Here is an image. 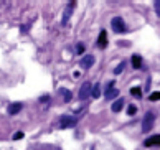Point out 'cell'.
I'll return each instance as SVG.
<instances>
[{
    "instance_id": "cell-4",
    "label": "cell",
    "mask_w": 160,
    "mask_h": 150,
    "mask_svg": "<svg viewBox=\"0 0 160 150\" xmlns=\"http://www.w3.org/2000/svg\"><path fill=\"white\" fill-rule=\"evenodd\" d=\"M76 117H71V116H61V121H60V127L61 129H69L76 125Z\"/></svg>"
},
{
    "instance_id": "cell-12",
    "label": "cell",
    "mask_w": 160,
    "mask_h": 150,
    "mask_svg": "<svg viewBox=\"0 0 160 150\" xmlns=\"http://www.w3.org/2000/svg\"><path fill=\"white\" fill-rule=\"evenodd\" d=\"M132 66L135 69H140L142 68V58H140V55H134L132 56Z\"/></svg>"
},
{
    "instance_id": "cell-3",
    "label": "cell",
    "mask_w": 160,
    "mask_h": 150,
    "mask_svg": "<svg viewBox=\"0 0 160 150\" xmlns=\"http://www.w3.org/2000/svg\"><path fill=\"white\" fill-rule=\"evenodd\" d=\"M91 91H92V84H91V82L89 81L82 82V86L79 89V101H86L91 96Z\"/></svg>"
},
{
    "instance_id": "cell-5",
    "label": "cell",
    "mask_w": 160,
    "mask_h": 150,
    "mask_svg": "<svg viewBox=\"0 0 160 150\" xmlns=\"http://www.w3.org/2000/svg\"><path fill=\"white\" fill-rule=\"evenodd\" d=\"M94 61H96V59H94V56L92 55H86V56H82L81 58V68L82 69H89L91 68V66L94 64Z\"/></svg>"
},
{
    "instance_id": "cell-9",
    "label": "cell",
    "mask_w": 160,
    "mask_h": 150,
    "mask_svg": "<svg viewBox=\"0 0 160 150\" xmlns=\"http://www.w3.org/2000/svg\"><path fill=\"white\" fill-rule=\"evenodd\" d=\"M106 101H111V99H114L119 96V89H116V88H109V89H106Z\"/></svg>"
},
{
    "instance_id": "cell-21",
    "label": "cell",
    "mask_w": 160,
    "mask_h": 150,
    "mask_svg": "<svg viewBox=\"0 0 160 150\" xmlns=\"http://www.w3.org/2000/svg\"><path fill=\"white\" fill-rule=\"evenodd\" d=\"M155 12H157V15L160 17V2H155Z\"/></svg>"
},
{
    "instance_id": "cell-19",
    "label": "cell",
    "mask_w": 160,
    "mask_h": 150,
    "mask_svg": "<svg viewBox=\"0 0 160 150\" xmlns=\"http://www.w3.org/2000/svg\"><path fill=\"white\" fill-rule=\"evenodd\" d=\"M76 53H78V55H81V53H84V45L79 43L78 46H76Z\"/></svg>"
},
{
    "instance_id": "cell-20",
    "label": "cell",
    "mask_w": 160,
    "mask_h": 150,
    "mask_svg": "<svg viewBox=\"0 0 160 150\" xmlns=\"http://www.w3.org/2000/svg\"><path fill=\"white\" fill-rule=\"evenodd\" d=\"M23 139V132H17V134H13V140H20Z\"/></svg>"
},
{
    "instance_id": "cell-18",
    "label": "cell",
    "mask_w": 160,
    "mask_h": 150,
    "mask_svg": "<svg viewBox=\"0 0 160 150\" xmlns=\"http://www.w3.org/2000/svg\"><path fill=\"white\" fill-rule=\"evenodd\" d=\"M149 99H150V101H158V99H160V92H152V94L149 96Z\"/></svg>"
},
{
    "instance_id": "cell-13",
    "label": "cell",
    "mask_w": 160,
    "mask_h": 150,
    "mask_svg": "<svg viewBox=\"0 0 160 150\" xmlns=\"http://www.w3.org/2000/svg\"><path fill=\"white\" fill-rule=\"evenodd\" d=\"M130 94L134 96V98H142V89L139 88V86H134V88H130Z\"/></svg>"
},
{
    "instance_id": "cell-7",
    "label": "cell",
    "mask_w": 160,
    "mask_h": 150,
    "mask_svg": "<svg viewBox=\"0 0 160 150\" xmlns=\"http://www.w3.org/2000/svg\"><path fill=\"white\" fill-rule=\"evenodd\" d=\"M98 46H99V48H106V46H108V33H106L104 30L99 33V38H98Z\"/></svg>"
},
{
    "instance_id": "cell-17",
    "label": "cell",
    "mask_w": 160,
    "mask_h": 150,
    "mask_svg": "<svg viewBox=\"0 0 160 150\" xmlns=\"http://www.w3.org/2000/svg\"><path fill=\"white\" fill-rule=\"evenodd\" d=\"M63 94H64V101H66V102H69L71 98H73V94H71V91H64V89H63Z\"/></svg>"
},
{
    "instance_id": "cell-15",
    "label": "cell",
    "mask_w": 160,
    "mask_h": 150,
    "mask_svg": "<svg viewBox=\"0 0 160 150\" xmlns=\"http://www.w3.org/2000/svg\"><path fill=\"white\" fill-rule=\"evenodd\" d=\"M135 112H137V107H135L134 104H130V106L127 107V114H129V116H134Z\"/></svg>"
},
{
    "instance_id": "cell-6",
    "label": "cell",
    "mask_w": 160,
    "mask_h": 150,
    "mask_svg": "<svg viewBox=\"0 0 160 150\" xmlns=\"http://www.w3.org/2000/svg\"><path fill=\"white\" fill-rule=\"evenodd\" d=\"M144 145L145 147H158L160 145V135H152V137H149V139H145L144 140Z\"/></svg>"
},
{
    "instance_id": "cell-14",
    "label": "cell",
    "mask_w": 160,
    "mask_h": 150,
    "mask_svg": "<svg viewBox=\"0 0 160 150\" xmlns=\"http://www.w3.org/2000/svg\"><path fill=\"white\" fill-rule=\"evenodd\" d=\"M91 96H92L94 99H98L99 96H101V86H99V84H94L92 91H91Z\"/></svg>"
},
{
    "instance_id": "cell-22",
    "label": "cell",
    "mask_w": 160,
    "mask_h": 150,
    "mask_svg": "<svg viewBox=\"0 0 160 150\" xmlns=\"http://www.w3.org/2000/svg\"><path fill=\"white\" fill-rule=\"evenodd\" d=\"M50 98H48V96H43V98H40V102H41V101H43V102H46V101H48Z\"/></svg>"
},
{
    "instance_id": "cell-16",
    "label": "cell",
    "mask_w": 160,
    "mask_h": 150,
    "mask_svg": "<svg viewBox=\"0 0 160 150\" xmlns=\"http://www.w3.org/2000/svg\"><path fill=\"white\" fill-rule=\"evenodd\" d=\"M124 68H126V63H121L119 66H117V68L114 69V74H121L122 71H124Z\"/></svg>"
},
{
    "instance_id": "cell-1",
    "label": "cell",
    "mask_w": 160,
    "mask_h": 150,
    "mask_svg": "<svg viewBox=\"0 0 160 150\" xmlns=\"http://www.w3.org/2000/svg\"><path fill=\"white\" fill-rule=\"evenodd\" d=\"M153 122H155V116L153 112H147L142 121V132H150L153 129Z\"/></svg>"
},
{
    "instance_id": "cell-2",
    "label": "cell",
    "mask_w": 160,
    "mask_h": 150,
    "mask_svg": "<svg viewBox=\"0 0 160 150\" xmlns=\"http://www.w3.org/2000/svg\"><path fill=\"white\" fill-rule=\"evenodd\" d=\"M111 27H112V30H114L116 33H124L127 30L126 23H124V20L121 18V17H114L112 22H111Z\"/></svg>"
},
{
    "instance_id": "cell-8",
    "label": "cell",
    "mask_w": 160,
    "mask_h": 150,
    "mask_svg": "<svg viewBox=\"0 0 160 150\" xmlns=\"http://www.w3.org/2000/svg\"><path fill=\"white\" fill-rule=\"evenodd\" d=\"M124 102H126V101H124L122 98H121V99H116L114 102H112V106H111L112 112H121L122 107H124Z\"/></svg>"
},
{
    "instance_id": "cell-10",
    "label": "cell",
    "mask_w": 160,
    "mask_h": 150,
    "mask_svg": "<svg viewBox=\"0 0 160 150\" xmlns=\"http://www.w3.org/2000/svg\"><path fill=\"white\" fill-rule=\"evenodd\" d=\"M22 104L20 102H17V104H10L8 106V114H10V116H15V114H18L20 111H22Z\"/></svg>"
},
{
    "instance_id": "cell-11",
    "label": "cell",
    "mask_w": 160,
    "mask_h": 150,
    "mask_svg": "<svg viewBox=\"0 0 160 150\" xmlns=\"http://www.w3.org/2000/svg\"><path fill=\"white\" fill-rule=\"evenodd\" d=\"M73 7H74V2H71L69 7L66 8V12H64V15H63V25H66V23H68V18L71 17V13H73Z\"/></svg>"
}]
</instances>
